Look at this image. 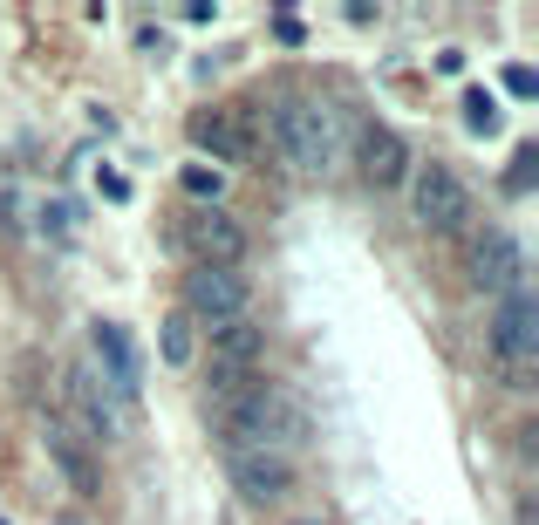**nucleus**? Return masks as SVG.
<instances>
[{
  "label": "nucleus",
  "instance_id": "10",
  "mask_svg": "<svg viewBox=\"0 0 539 525\" xmlns=\"http://www.w3.org/2000/svg\"><path fill=\"white\" fill-rule=\"evenodd\" d=\"M471 280H478L485 294H512V287H519V239H512V232H485V239L471 246Z\"/></svg>",
  "mask_w": 539,
  "mask_h": 525
},
{
  "label": "nucleus",
  "instance_id": "11",
  "mask_svg": "<svg viewBox=\"0 0 539 525\" xmlns=\"http://www.w3.org/2000/svg\"><path fill=\"white\" fill-rule=\"evenodd\" d=\"M185 246H192V266H239L246 232H239L232 219H219V212H205V219L185 225Z\"/></svg>",
  "mask_w": 539,
  "mask_h": 525
},
{
  "label": "nucleus",
  "instance_id": "12",
  "mask_svg": "<svg viewBox=\"0 0 539 525\" xmlns=\"http://www.w3.org/2000/svg\"><path fill=\"white\" fill-rule=\"evenodd\" d=\"M69 403H76V416L89 423V437L103 444V437H116V410H110V396H103V382H96V369H69Z\"/></svg>",
  "mask_w": 539,
  "mask_h": 525
},
{
  "label": "nucleus",
  "instance_id": "22",
  "mask_svg": "<svg viewBox=\"0 0 539 525\" xmlns=\"http://www.w3.org/2000/svg\"><path fill=\"white\" fill-rule=\"evenodd\" d=\"M294 525H321V519H294Z\"/></svg>",
  "mask_w": 539,
  "mask_h": 525
},
{
  "label": "nucleus",
  "instance_id": "18",
  "mask_svg": "<svg viewBox=\"0 0 539 525\" xmlns=\"http://www.w3.org/2000/svg\"><path fill=\"white\" fill-rule=\"evenodd\" d=\"M178 185L192 191V198H219V191H226V171H219V164H185Z\"/></svg>",
  "mask_w": 539,
  "mask_h": 525
},
{
  "label": "nucleus",
  "instance_id": "23",
  "mask_svg": "<svg viewBox=\"0 0 539 525\" xmlns=\"http://www.w3.org/2000/svg\"><path fill=\"white\" fill-rule=\"evenodd\" d=\"M0 525H7V519H0Z\"/></svg>",
  "mask_w": 539,
  "mask_h": 525
},
{
  "label": "nucleus",
  "instance_id": "15",
  "mask_svg": "<svg viewBox=\"0 0 539 525\" xmlns=\"http://www.w3.org/2000/svg\"><path fill=\"white\" fill-rule=\"evenodd\" d=\"M192 144L212 157H246V137L232 130V116H192Z\"/></svg>",
  "mask_w": 539,
  "mask_h": 525
},
{
  "label": "nucleus",
  "instance_id": "3",
  "mask_svg": "<svg viewBox=\"0 0 539 525\" xmlns=\"http://www.w3.org/2000/svg\"><path fill=\"white\" fill-rule=\"evenodd\" d=\"M260 362H267V328L253 321H232V328H212V362H205V396L212 403H232L239 389L260 382Z\"/></svg>",
  "mask_w": 539,
  "mask_h": 525
},
{
  "label": "nucleus",
  "instance_id": "13",
  "mask_svg": "<svg viewBox=\"0 0 539 525\" xmlns=\"http://www.w3.org/2000/svg\"><path fill=\"white\" fill-rule=\"evenodd\" d=\"M48 437H55V464H62V478H69L82 498H96V491H103V478H96V464H89V444H82V437H69V423H62V416H48Z\"/></svg>",
  "mask_w": 539,
  "mask_h": 525
},
{
  "label": "nucleus",
  "instance_id": "9",
  "mask_svg": "<svg viewBox=\"0 0 539 525\" xmlns=\"http://www.w3.org/2000/svg\"><path fill=\"white\" fill-rule=\"evenodd\" d=\"M362 185L369 191H396L410 185V144L396 137V130H362Z\"/></svg>",
  "mask_w": 539,
  "mask_h": 525
},
{
  "label": "nucleus",
  "instance_id": "7",
  "mask_svg": "<svg viewBox=\"0 0 539 525\" xmlns=\"http://www.w3.org/2000/svg\"><path fill=\"white\" fill-rule=\"evenodd\" d=\"M410 205H417V225H424V232H464V225H471V191H464V178L444 171V164H424V171L410 178Z\"/></svg>",
  "mask_w": 539,
  "mask_h": 525
},
{
  "label": "nucleus",
  "instance_id": "8",
  "mask_svg": "<svg viewBox=\"0 0 539 525\" xmlns=\"http://www.w3.org/2000/svg\"><path fill=\"white\" fill-rule=\"evenodd\" d=\"M226 471L246 505H280L294 491V457H273V450H232Z\"/></svg>",
  "mask_w": 539,
  "mask_h": 525
},
{
  "label": "nucleus",
  "instance_id": "16",
  "mask_svg": "<svg viewBox=\"0 0 539 525\" xmlns=\"http://www.w3.org/2000/svg\"><path fill=\"white\" fill-rule=\"evenodd\" d=\"M464 123H471V137H499V103H492V89H464Z\"/></svg>",
  "mask_w": 539,
  "mask_h": 525
},
{
  "label": "nucleus",
  "instance_id": "20",
  "mask_svg": "<svg viewBox=\"0 0 539 525\" xmlns=\"http://www.w3.org/2000/svg\"><path fill=\"white\" fill-rule=\"evenodd\" d=\"M533 144H519V157H512V171H505V191H526V178H533Z\"/></svg>",
  "mask_w": 539,
  "mask_h": 525
},
{
  "label": "nucleus",
  "instance_id": "1",
  "mask_svg": "<svg viewBox=\"0 0 539 525\" xmlns=\"http://www.w3.org/2000/svg\"><path fill=\"white\" fill-rule=\"evenodd\" d=\"M219 437H226L232 450H273V457H294V450L314 437V423H308V403H301V396L253 382V389H239L232 403H219Z\"/></svg>",
  "mask_w": 539,
  "mask_h": 525
},
{
  "label": "nucleus",
  "instance_id": "21",
  "mask_svg": "<svg viewBox=\"0 0 539 525\" xmlns=\"http://www.w3.org/2000/svg\"><path fill=\"white\" fill-rule=\"evenodd\" d=\"M505 89H512L519 103H526V96H539V75L526 69V62H512V69H505Z\"/></svg>",
  "mask_w": 539,
  "mask_h": 525
},
{
  "label": "nucleus",
  "instance_id": "14",
  "mask_svg": "<svg viewBox=\"0 0 539 525\" xmlns=\"http://www.w3.org/2000/svg\"><path fill=\"white\" fill-rule=\"evenodd\" d=\"M157 355H164L171 369H192V355H198V328H192V314H185V307L157 321Z\"/></svg>",
  "mask_w": 539,
  "mask_h": 525
},
{
  "label": "nucleus",
  "instance_id": "5",
  "mask_svg": "<svg viewBox=\"0 0 539 525\" xmlns=\"http://www.w3.org/2000/svg\"><path fill=\"white\" fill-rule=\"evenodd\" d=\"M492 355H499V369L512 382L539 362V300L526 287L499 294V307H492Z\"/></svg>",
  "mask_w": 539,
  "mask_h": 525
},
{
  "label": "nucleus",
  "instance_id": "4",
  "mask_svg": "<svg viewBox=\"0 0 539 525\" xmlns=\"http://www.w3.org/2000/svg\"><path fill=\"white\" fill-rule=\"evenodd\" d=\"M89 348H96V369H103V396H110V410L130 416V410H137V396H144V355H137L130 328L96 321V328H89Z\"/></svg>",
  "mask_w": 539,
  "mask_h": 525
},
{
  "label": "nucleus",
  "instance_id": "2",
  "mask_svg": "<svg viewBox=\"0 0 539 525\" xmlns=\"http://www.w3.org/2000/svg\"><path fill=\"white\" fill-rule=\"evenodd\" d=\"M273 144H280V157L301 178H328L335 150H342V130H335V116L321 110L314 96H280L273 103Z\"/></svg>",
  "mask_w": 539,
  "mask_h": 525
},
{
  "label": "nucleus",
  "instance_id": "17",
  "mask_svg": "<svg viewBox=\"0 0 539 525\" xmlns=\"http://www.w3.org/2000/svg\"><path fill=\"white\" fill-rule=\"evenodd\" d=\"M35 225H41V239H55V246H69V232H76V205H69V198H48Z\"/></svg>",
  "mask_w": 539,
  "mask_h": 525
},
{
  "label": "nucleus",
  "instance_id": "6",
  "mask_svg": "<svg viewBox=\"0 0 539 525\" xmlns=\"http://www.w3.org/2000/svg\"><path fill=\"white\" fill-rule=\"evenodd\" d=\"M246 280H239V266H192L185 273V314H192V328H232V321H246Z\"/></svg>",
  "mask_w": 539,
  "mask_h": 525
},
{
  "label": "nucleus",
  "instance_id": "19",
  "mask_svg": "<svg viewBox=\"0 0 539 525\" xmlns=\"http://www.w3.org/2000/svg\"><path fill=\"white\" fill-rule=\"evenodd\" d=\"M273 35L287 41V48H301V41H308V21H301L294 7H280V14H273Z\"/></svg>",
  "mask_w": 539,
  "mask_h": 525
}]
</instances>
